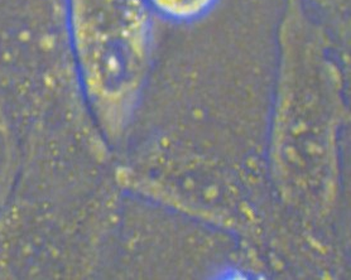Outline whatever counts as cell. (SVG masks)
<instances>
[{"mask_svg": "<svg viewBox=\"0 0 351 280\" xmlns=\"http://www.w3.org/2000/svg\"><path fill=\"white\" fill-rule=\"evenodd\" d=\"M72 51L82 90L109 136L125 128L151 56L145 0H67Z\"/></svg>", "mask_w": 351, "mask_h": 280, "instance_id": "1", "label": "cell"}, {"mask_svg": "<svg viewBox=\"0 0 351 280\" xmlns=\"http://www.w3.org/2000/svg\"><path fill=\"white\" fill-rule=\"evenodd\" d=\"M19 152L13 123L0 100V209L7 205L14 190Z\"/></svg>", "mask_w": 351, "mask_h": 280, "instance_id": "2", "label": "cell"}, {"mask_svg": "<svg viewBox=\"0 0 351 280\" xmlns=\"http://www.w3.org/2000/svg\"><path fill=\"white\" fill-rule=\"evenodd\" d=\"M149 9L171 22H193L205 16L216 0H145Z\"/></svg>", "mask_w": 351, "mask_h": 280, "instance_id": "3", "label": "cell"}]
</instances>
